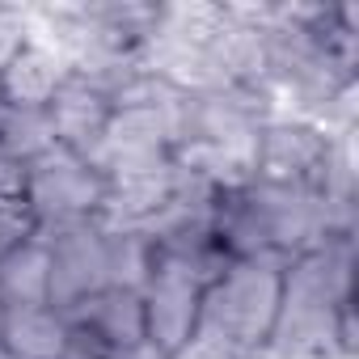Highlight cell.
<instances>
[{"mask_svg":"<svg viewBox=\"0 0 359 359\" xmlns=\"http://www.w3.org/2000/svg\"><path fill=\"white\" fill-rule=\"evenodd\" d=\"M283 258H245L229 262V271L203 287L199 325H212L245 355H262L279 317L283 296Z\"/></svg>","mask_w":359,"mask_h":359,"instance_id":"1","label":"cell"},{"mask_svg":"<svg viewBox=\"0 0 359 359\" xmlns=\"http://www.w3.org/2000/svg\"><path fill=\"white\" fill-rule=\"evenodd\" d=\"M26 208L34 212L39 229H60V224H81L97 220L102 199H106V177L76 152L51 148L39 161L26 165Z\"/></svg>","mask_w":359,"mask_h":359,"instance_id":"2","label":"cell"},{"mask_svg":"<svg viewBox=\"0 0 359 359\" xmlns=\"http://www.w3.org/2000/svg\"><path fill=\"white\" fill-rule=\"evenodd\" d=\"M334 135L309 118H271L258 131L254 182L266 187H321V173L330 161Z\"/></svg>","mask_w":359,"mask_h":359,"instance_id":"3","label":"cell"},{"mask_svg":"<svg viewBox=\"0 0 359 359\" xmlns=\"http://www.w3.org/2000/svg\"><path fill=\"white\" fill-rule=\"evenodd\" d=\"M43 241H47V271H51V287H47L51 309L64 313L81 304L85 296L110 287L106 283V233L97 220L43 229Z\"/></svg>","mask_w":359,"mask_h":359,"instance_id":"4","label":"cell"},{"mask_svg":"<svg viewBox=\"0 0 359 359\" xmlns=\"http://www.w3.org/2000/svg\"><path fill=\"white\" fill-rule=\"evenodd\" d=\"M140 304H144V338L169 355V351L182 346L195 334V325H199L203 283L187 266H177L173 258L156 254V266H152V279L140 292Z\"/></svg>","mask_w":359,"mask_h":359,"instance_id":"5","label":"cell"},{"mask_svg":"<svg viewBox=\"0 0 359 359\" xmlns=\"http://www.w3.org/2000/svg\"><path fill=\"white\" fill-rule=\"evenodd\" d=\"M72 76L64 51H55L51 43H43L39 34L18 51V60L0 72V102L13 106H30V110H47L51 97L64 89V81Z\"/></svg>","mask_w":359,"mask_h":359,"instance_id":"6","label":"cell"},{"mask_svg":"<svg viewBox=\"0 0 359 359\" xmlns=\"http://www.w3.org/2000/svg\"><path fill=\"white\" fill-rule=\"evenodd\" d=\"M68 325L89 334L93 342L102 346H131V342H144V304H140V292H123V287H102L93 296H85L81 304L64 309Z\"/></svg>","mask_w":359,"mask_h":359,"instance_id":"7","label":"cell"},{"mask_svg":"<svg viewBox=\"0 0 359 359\" xmlns=\"http://www.w3.org/2000/svg\"><path fill=\"white\" fill-rule=\"evenodd\" d=\"M47 118H51V131H55V144L60 148H68L76 156H89L97 148L106 123H110V102L97 89H89L85 81L68 76L64 89L51 97Z\"/></svg>","mask_w":359,"mask_h":359,"instance_id":"8","label":"cell"},{"mask_svg":"<svg viewBox=\"0 0 359 359\" xmlns=\"http://www.w3.org/2000/svg\"><path fill=\"white\" fill-rule=\"evenodd\" d=\"M173 187H177L173 165L156 169V173H135V177L106 182V199H102L97 224L102 229H148L161 216V208L173 199Z\"/></svg>","mask_w":359,"mask_h":359,"instance_id":"9","label":"cell"},{"mask_svg":"<svg viewBox=\"0 0 359 359\" xmlns=\"http://www.w3.org/2000/svg\"><path fill=\"white\" fill-rule=\"evenodd\" d=\"M0 351L13 359H68V317L51 304L5 309Z\"/></svg>","mask_w":359,"mask_h":359,"instance_id":"10","label":"cell"},{"mask_svg":"<svg viewBox=\"0 0 359 359\" xmlns=\"http://www.w3.org/2000/svg\"><path fill=\"white\" fill-rule=\"evenodd\" d=\"M47 287H51V271H47V241L39 229L18 250L0 254V304L5 309L47 304Z\"/></svg>","mask_w":359,"mask_h":359,"instance_id":"11","label":"cell"},{"mask_svg":"<svg viewBox=\"0 0 359 359\" xmlns=\"http://www.w3.org/2000/svg\"><path fill=\"white\" fill-rule=\"evenodd\" d=\"M106 233V283L123 292H144L156 266V241L140 229H102Z\"/></svg>","mask_w":359,"mask_h":359,"instance_id":"12","label":"cell"},{"mask_svg":"<svg viewBox=\"0 0 359 359\" xmlns=\"http://www.w3.org/2000/svg\"><path fill=\"white\" fill-rule=\"evenodd\" d=\"M51 148H55V131H51L47 110L0 102V156H9L18 165H30Z\"/></svg>","mask_w":359,"mask_h":359,"instance_id":"13","label":"cell"},{"mask_svg":"<svg viewBox=\"0 0 359 359\" xmlns=\"http://www.w3.org/2000/svg\"><path fill=\"white\" fill-rule=\"evenodd\" d=\"M34 39V26H30V9L26 5H5L0 0V72H5L18 51Z\"/></svg>","mask_w":359,"mask_h":359,"instance_id":"14","label":"cell"},{"mask_svg":"<svg viewBox=\"0 0 359 359\" xmlns=\"http://www.w3.org/2000/svg\"><path fill=\"white\" fill-rule=\"evenodd\" d=\"M169 359H250V355L237 342H229L224 334H216L212 325H195V334L177 351H169Z\"/></svg>","mask_w":359,"mask_h":359,"instance_id":"15","label":"cell"},{"mask_svg":"<svg viewBox=\"0 0 359 359\" xmlns=\"http://www.w3.org/2000/svg\"><path fill=\"white\" fill-rule=\"evenodd\" d=\"M39 233L34 212L26 208V199H0V254L18 250L22 241H30Z\"/></svg>","mask_w":359,"mask_h":359,"instance_id":"16","label":"cell"},{"mask_svg":"<svg viewBox=\"0 0 359 359\" xmlns=\"http://www.w3.org/2000/svg\"><path fill=\"white\" fill-rule=\"evenodd\" d=\"M26 191V165L0 156V199H22Z\"/></svg>","mask_w":359,"mask_h":359,"instance_id":"17","label":"cell"},{"mask_svg":"<svg viewBox=\"0 0 359 359\" xmlns=\"http://www.w3.org/2000/svg\"><path fill=\"white\" fill-rule=\"evenodd\" d=\"M106 359H169V355H165L161 346H152V342L144 338V342H131V346H114V351H110Z\"/></svg>","mask_w":359,"mask_h":359,"instance_id":"18","label":"cell"},{"mask_svg":"<svg viewBox=\"0 0 359 359\" xmlns=\"http://www.w3.org/2000/svg\"><path fill=\"white\" fill-rule=\"evenodd\" d=\"M250 359H262V355H250Z\"/></svg>","mask_w":359,"mask_h":359,"instance_id":"19","label":"cell"}]
</instances>
